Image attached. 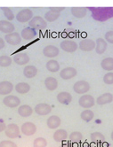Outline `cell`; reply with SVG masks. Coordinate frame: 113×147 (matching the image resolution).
<instances>
[{
	"mask_svg": "<svg viewBox=\"0 0 113 147\" xmlns=\"http://www.w3.org/2000/svg\"><path fill=\"white\" fill-rule=\"evenodd\" d=\"M61 48L63 51L69 52V53H73L78 50V45L76 42L72 40H64L61 43Z\"/></svg>",
	"mask_w": 113,
	"mask_h": 147,
	"instance_id": "obj_6",
	"label": "cell"
},
{
	"mask_svg": "<svg viewBox=\"0 0 113 147\" xmlns=\"http://www.w3.org/2000/svg\"><path fill=\"white\" fill-rule=\"evenodd\" d=\"M15 18L20 23H27L33 18V12L29 8H24L16 14Z\"/></svg>",
	"mask_w": 113,
	"mask_h": 147,
	"instance_id": "obj_1",
	"label": "cell"
},
{
	"mask_svg": "<svg viewBox=\"0 0 113 147\" xmlns=\"http://www.w3.org/2000/svg\"><path fill=\"white\" fill-rule=\"evenodd\" d=\"M73 90L77 94H86L90 90V84L86 81L81 80L73 85Z\"/></svg>",
	"mask_w": 113,
	"mask_h": 147,
	"instance_id": "obj_8",
	"label": "cell"
},
{
	"mask_svg": "<svg viewBox=\"0 0 113 147\" xmlns=\"http://www.w3.org/2000/svg\"><path fill=\"white\" fill-rule=\"evenodd\" d=\"M108 44L105 39L103 38H98L95 42V51L98 54H103L105 51L107 50Z\"/></svg>",
	"mask_w": 113,
	"mask_h": 147,
	"instance_id": "obj_19",
	"label": "cell"
},
{
	"mask_svg": "<svg viewBox=\"0 0 113 147\" xmlns=\"http://www.w3.org/2000/svg\"><path fill=\"white\" fill-rule=\"evenodd\" d=\"M3 103L5 107H9V108H15L18 107L20 104V100L17 96L14 95H6L4 99H3Z\"/></svg>",
	"mask_w": 113,
	"mask_h": 147,
	"instance_id": "obj_5",
	"label": "cell"
},
{
	"mask_svg": "<svg viewBox=\"0 0 113 147\" xmlns=\"http://www.w3.org/2000/svg\"><path fill=\"white\" fill-rule=\"evenodd\" d=\"M61 122V121L59 116H57V115H51L47 119L46 124H47V127L50 129H56L60 127Z\"/></svg>",
	"mask_w": 113,
	"mask_h": 147,
	"instance_id": "obj_18",
	"label": "cell"
},
{
	"mask_svg": "<svg viewBox=\"0 0 113 147\" xmlns=\"http://www.w3.org/2000/svg\"><path fill=\"white\" fill-rule=\"evenodd\" d=\"M88 147H89V146H88Z\"/></svg>",
	"mask_w": 113,
	"mask_h": 147,
	"instance_id": "obj_44",
	"label": "cell"
},
{
	"mask_svg": "<svg viewBox=\"0 0 113 147\" xmlns=\"http://www.w3.org/2000/svg\"><path fill=\"white\" fill-rule=\"evenodd\" d=\"M110 138H111V140L113 141V131L111 132V135H110Z\"/></svg>",
	"mask_w": 113,
	"mask_h": 147,
	"instance_id": "obj_43",
	"label": "cell"
},
{
	"mask_svg": "<svg viewBox=\"0 0 113 147\" xmlns=\"http://www.w3.org/2000/svg\"><path fill=\"white\" fill-rule=\"evenodd\" d=\"M95 103V100L93 96L89 95V94H83L79 100H78V105L85 109H89L94 107Z\"/></svg>",
	"mask_w": 113,
	"mask_h": 147,
	"instance_id": "obj_4",
	"label": "cell"
},
{
	"mask_svg": "<svg viewBox=\"0 0 113 147\" xmlns=\"http://www.w3.org/2000/svg\"><path fill=\"white\" fill-rule=\"evenodd\" d=\"M15 27L14 25L10 22L7 20H0V32L5 33V34H9L14 32Z\"/></svg>",
	"mask_w": 113,
	"mask_h": 147,
	"instance_id": "obj_13",
	"label": "cell"
},
{
	"mask_svg": "<svg viewBox=\"0 0 113 147\" xmlns=\"http://www.w3.org/2000/svg\"><path fill=\"white\" fill-rule=\"evenodd\" d=\"M59 17H60V13L50 11V10L45 13V20L47 22H54L56 20L59 19Z\"/></svg>",
	"mask_w": 113,
	"mask_h": 147,
	"instance_id": "obj_32",
	"label": "cell"
},
{
	"mask_svg": "<svg viewBox=\"0 0 113 147\" xmlns=\"http://www.w3.org/2000/svg\"><path fill=\"white\" fill-rule=\"evenodd\" d=\"M12 62H13V59L10 56H7V55L0 56V67H7L9 66H11Z\"/></svg>",
	"mask_w": 113,
	"mask_h": 147,
	"instance_id": "obj_33",
	"label": "cell"
},
{
	"mask_svg": "<svg viewBox=\"0 0 113 147\" xmlns=\"http://www.w3.org/2000/svg\"><path fill=\"white\" fill-rule=\"evenodd\" d=\"M113 101V95L111 93H103L102 95L99 96L96 99V103L100 106H103L106 104H110Z\"/></svg>",
	"mask_w": 113,
	"mask_h": 147,
	"instance_id": "obj_21",
	"label": "cell"
},
{
	"mask_svg": "<svg viewBox=\"0 0 113 147\" xmlns=\"http://www.w3.org/2000/svg\"><path fill=\"white\" fill-rule=\"evenodd\" d=\"M34 111L37 114L41 115V116H45V115L50 114V113L52 112V107H51L50 105L46 103H40L35 107Z\"/></svg>",
	"mask_w": 113,
	"mask_h": 147,
	"instance_id": "obj_10",
	"label": "cell"
},
{
	"mask_svg": "<svg viewBox=\"0 0 113 147\" xmlns=\"http://www.w3.org/2000/svg\"><path fill=\"white\" fill-rule=\"evenodd\" d=\"M104 36H105V40H106L107 43L113 45V31L112 30L108 31Z\"/></svg>",
	"mask_w": 113,
	"mask_h": 147,
	"instance_id": "obj_39",
	"label": "cell"
},
{
	"mask_svg": "<svg viewBox=\"0 0 113 147\" xmlns=\"http://www.w3.org/2000/svg\"><path fill=\"white\" fill-rule=\"evenodd\" d=\"M20 131L25 136H33L37 132V126L33 122H30V121L24 122L22 125V127H20Z\"/></svg>",
	"mask_w": 113,
	"mask_h": 147,
	"instance_id": "obj_9",
	"label": "cell"
},
{
	"mask_svg": "<svg viewBox=\"0 0 113 147\" xmlns=\"http://www.w3.org/2000/svg\"><path fill=\"white\" fill-rule=\"evenodd\" d=\"M60 51L54 45H47L43 50V54L46 58H55L59 55Z\"/></svg>",
	"mask_w": 113,
	"mask_h": 147,
	"instance_id": "obj_17",
	"label": "cell"
},
{
	"mask_svg": "<svg viewBox=\"0 0 113 147\" xmlns=\"http://www.w3.org/2000/svg\"><path fill=\"white\" fill-rule=\"evenodd\" d=\"M5 133V136L9 138H11V139L17 138L20 136V128L17 124L10 123L6 126Z\"/></svg>",
	"mask_w": 113,
	"mask_h": 147,
	"instance_id": "obj_3",
	"label": "cell"
},
{
	"mask_svg": "<svg viewBox=\"0 0 113 147\" xmlns=\"http://www.w3.org/2000/svg\"><path fill=\"white\" fill-rule=\"evenodd\" d=\"M70 13L75 18L82 19L86 15L87 10L86 7H72L70 9Z\"/></svg>",
	"mask_w": 113,
	"mask_h": 147,
	"instance_id": "obj_23",
	"label": "cell"
},
{
	"mask_svg": "<svg viewBox=\"0 0 113 147\" xmlns=\"http://www.w3.org/2000/svg\"><path fill=\"white\" fill-rule=\"evenodd\" d=\"M101 68L105 71H112L113 70V58H105L101 62Z\"/></svg>",
	"mask_w": 113,
	"mask_h": 147,
	"instance_id": "obj_29",
	"label": "cell"
},
{
	"mask_svg": "<svg viewBox=\"0 0 113 147\" xmlns=\"http://www.w3.org/2000/svg\"><path fill=\"white\" fill-rule=\"evenodd\" d=\"M5 41L4 39H2L1 37H0V50L3 49L5 47Z\"/></svg>",
	"mask_w": 113,
	"mask_h": 147,
	"instance_id": "obj_42",
	"label": "cell"
},
{
	"mask_svg": "<svg viewBox=\"0 0 113 147\" xmlns=\"http://www.w3.org/2000/svg\"><path fill=\"white\" fill-rule=\"evenodd\" d=\"M15 90L19 94H26L30 90V85L27 82H19L15 85Z\"/></svg>",
	"mask_w": 113,
	"mask_h": 147,
	"instance_id": "obj_27",
	"label": "cell"
},
{
	"mask_svg": "<svg viewBox=\"0 0 113 147\" xmlns=\"http://www.w3.org/2000/svg\"><path fill=\"white\" fill-rule=\"evenodd\" d=\"M68 136L69 135H68L66 130H64L63 129H60L55 130V132L54 133L53 138H54L55 142H63L68 138Z\"/></svg>",
	"mask_w": 113,
	"mask_h": 147,
	"instance_id": "obj_25",
	"label": "cell"
},
{
	"mask_svg": "<svg viewBox=\"0 0 113 147\" xmlns=\"http://www.w3.org/2000/svg\"><path fill=\"white\" fill-rule=\"evenodd\" d=\"M80 117H81V119L83 120L84 121L89 122V121H91L92 120L94 119L95 113H94L93 111H91L90 109H86V110H84L83 112L81 113Z\"/></svg>",
	"mask_w": 113,
	"mask_h": 147,
	"instance_id": "obj_31",
	"label": "cell"
},
{
	"mask_svg": "<svg viewBox=\"0 0 113 147\" xmlns=\"http://www.w3.org/2000/svg\"><path fill=\"white\" fill-rule=\"evenodd\" d=\"M103 82L104 83L108 85L113 84V72H109L107 74H105L104 76H103Z\"/></svg>",
	"mask_w": 113,
	"mask_h": 147,
	"instance_id": "obj_37",
	"label": "cell"
},
{
	"mask_svg": "<svg viewBox=\"0 0 113 147\" xmlns=\"http://www.w3.org/2000/svg\"><path fill=\"white\" fill-rule=\"evenodd\" d=\"M91 140L92 142H94L95 144H101L105 141V136L103 134H101V132H94L91 134Z\"/></svg>",
	"mask_w": 113,
	"mask_h": 147,
	"instance_id": "obj_30",
	"label": "cell"
},
{
	"mask_svg": "<svg viewBox=\"0 0 113 147\" xmlns=\"http://www.w3.org/2000/svg\"><path fill=\"white\" fill-rule=\"evenodd\" d=\"M14 90V84L9 81H3L0 82V95L6 96Z\"/></svg>",
	"mask_w": 113,
	"mask_h": 147,
	"instance_id": "obj_15",
	"label": "cell"
},
{
	"mask_svg": "<svg viewBox=\"0 0 113 147\" xmlns=\"http://www.w3.org/2000/svg\"><path fill=\"white\" fill-rule=\"evenodd\" d=\"M45 86L48 90H55L58 88V81L54 77H47L45 80Z\"/></svg>",
	"mask_w": 113,
	"mask_h": 147,
	"instance_id": "obj_26",
	"label": "cell"
},
{
	"mask_svg": "<svg viewBox=\"0 0 113 147\" xmlns=\"http://www.w3.org/2000/svg\"><path fill=\"white\" fill-rule=\"evenodd\" d=\"M78 47L83 51H92L95 48V42L92 39H84L79 43Z\"/></svg>",
	"mask_w": 113,
	"mask_h": 147,
	"instance_id": "obj_14",
	"label": "cell"
},
{
	"mask_svg": "<svg viewBox=\"0 0 113 147\" xmlns=\"http://www.w3.org/2000/svg\"><path fill=\"white\" fill-rule=\"evenodd\" d=\"M20 36H22V39L29 41V40H32L34 38H36L37 36V32H36V29L30 28V27H27L24 28L22 32H20Z\"/></svg>",
	"mask_w": 113,
	"mask_h": 147,
	"instance_id": "obj_16",
	"label": "cell"
},
{
	"mask_svg": "<svg viewBox=\"0 0 113 147\" xmlns=\"http://www.w3.org/2000/svg\"><path fill=\"white\" fill-rule=\"evenodd\" d=\"M13 60L19 66H24V65H27L29 62L30 59L29 55L25 53V52H19V53H16L14 55Z\"/></svg>",
	"mask_w": 113,
	"mask_h": 147,
	"instance_id": "obj_11",
	"label": "cell"
},
{
	"mask_svg": "<svg viewBox=\"0 0 113 147\" xmlns=\"http://www.w3.org/2000/svg\"><path fill=\"white\" fill-rule=\"evenodd\" d=\"M5 41L10 45H19L22 42V36L17 32H12L9 34H5Z\"/></svg>",
	"mask_w": 113,
	"mask_h": 147,
	"instance_id": "obj_7",
	"label": "cell"
},
{
	"mask_svg": "<svg viewBox=\"0 0 113 147\" xmlns=\"http://www.w3.org/2000/svg\"><path fill=\"white\" fill-rule=\"evenodd\" d=\"M0 147H18L17 144L11 140H3L0 142Z\"/></svg>",
	"mask_w": 113,
	"mask_h": 147,
	"instance_id": "obj_38",
	"label": "cell"
},
{
	"mask_svg": "<svg viewBox=\"0 0 113 147\" xmlns=\"http://www.w3.org/2000/svg\"><path fill=\"white\" fill-rule=\"evenodd\" d=\"M64 7H50V11H53L54 13H60L63 11H64Z\"/></svg>",
	"mask_w": 113,
	"mask_h": 147,
	"instance_id": "obj_40",
	"label": "cell"
},
{
	"mask_svg": "<svg viewBox=\"0 0 113 147\" xmlns=\"http://www.w3.org/2000/svg\"><path fill=\"white\" fill-rule=\"evenodd\" d=\"M23 75L26 78H33L37 75V68L33 65L26 66L23 69Z\"/></svg>",
	"mask_w": 113,
	"mask_h": 147,
	"instance_id": "obj_24",
	"label": "cell"
},
{
	"mask_svg": "<svg viewBox=\"0 0 113 147\" xmlns=\"http://www.w3.org/2000/svg\"><path fill=\"white\" fill-rule=\"evenodd\" d=\"M77 70L74 67H68L63 68L60 72V76L61 79L63 80H69L71 78H73L77 76Z\"/></svg>",
	"mask_w": 113,
	"mask_h": 147,
	"instance_id": "obj_12",
	"label": "cell"
},
{
	"mask_svg": "<svg viewBox=\"0 0 113 147\" xmlns=\"http://www.w3.org/2000/svg\"><path fill=\"white\" fill-rule=\"evenodd\" d=\"M5 129H6V125H5V123L3 122V121H0V132L5 131Z\"/></svg>",
	"mask_w": 113,
	"mask_h": 147,
	"instance_id": "obj_41",
	"label": "cell"
},
{
	"mask_svg": "<svg viewBox=\"0 0 113 147\" xmlns=\"http://www.w3.org/2000/svg\"><path fill=\"white\" fill-rule=\"evenodd\" d=\"M18 113L20 116H22L23 118H27L31 116L33 113V109L32 107L29 106V105H22L18 108Z\"/></svg>",
	"mask_w": 113,
	"mask_h": 147,
	"instance_id": "obj_20",
	"label": "cell"
},
{
	"mask_svg": "<svg viewBox=\"0 0 113 147\" xmlns=\"http://www.w3.org/2000/svg\"><path fill=\"white\" fill-rule=\"evenodd\" d=\"M47 141L44 138H37L33 142V147H46Z\"/></svg>",
	"mask_w": 113,
	"mask_h": 147,
	"instance_id": "obj_36",
	"label": "cell"
},
{
	"mask_svg": "<svg viewBox=\"0 0 113 147\" xmlns=\"http://www.w3.org/2000/svg\"><path fill=\"white\" fill-rule=\"evenodd\" d=\"M83 139V135L79 131H74L69 135V140L74 143H79Z\"/></svg>",
	"mask_w": 113,
	"mask_h": 147,
	"instance_id": "obj_34",
	"label": "cell"
},
{
	"mask_svg": "<svg viewBox=\"0 0 113 147\" xmlns=\"http://www.w3.org/2000/svg\"><path fill=\"white\" fill-rule=\"evenodd\" d=\"M29 26L34 29H45L47 26V22L45 20V18H42L41 16H36L33 17L29 22Z\"/></svg>",
	"mask_w": 113,
	"mask_h": 147,
	"instance_id": "obj_2",
	"label": "cell"
},
{
	"mask_svg": "<svg viewBox=\"0 0 113 147\" xmlns=\"http://www.w3.org/2000/svg\"><path fill=\"white\" fill-rule=\"evenodd\" d=\"M2 12L5 15V17L6 18L7 20H9V22H11V20H13L14 19V13H13V11L10 8L8 7H2L1 8Z\"/></svg>",
	"mask_w": 113,
	"mask_h": 147,
	"instance_id": "obj_35",
	"label": "cell"
},
{
	"mask_svg": "<svg viewBox=\"0 0 113 147\" xmlns=\"http://www.w3.org/2000/svg\"><path fill=\"white\" fill-rule=\"evenodd\" d=\"M46 68L51 73H56L60 70V64L55 59H50L46 63Z\"/></svg>",
	"mask_w": 113,
	"mask_h": 147,
	"instance_id": "obj_28",
	"label": "cell"
},
{
	"mask_svg": "<svg viewBox=\"0 0 113 147\" xmlns=\"http://www.w3.org/2000/svg\"><path fill=\"white\" fill-rule=\"evenodd\" d=\"M57 100L63 105H69L72 101V96L69 92H60L57 95Z\"/></svg>",
	"mask_w": 113,
	"mask_h": 147,
	"instance_id": "obj_22",
	"label": "cell"
}]
</instances>
